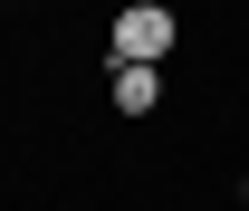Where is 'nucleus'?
Instances as JSON below:
<instances>
[{
	"label": "nucleus",
	"mask_w": 249,
	"mask_h": 211,
	"mask_svg": "<svg viewBox=\"0 0 249 211\" xmlns=\"http://www.w3.org/2000/svg\"><path fill=\"white\" fill-rule=\"evenodd\" d=\"M173 38H182V19H173L163 0H134V10H115L106 48H115V67H124V58H134V67H154V58H173Z\"/></svg>",
	"instance_id": "obj_1"
},
{
	"label": "nucleus",
	"mask_w": 249,
	"mask_h": 211,
	"mask_svg": "<svg viewBox=\"0 0 249 211\" xmlns=\"http://www.w3.org/2000/svg\"><path fill=\"white\" fill-rule=\"evenodd\" d=\"M106 96H115V115H154V106H163V67H134V58H124Z\"/></svg>",
	"instance_id": "obj_2"
}]
</instances>
